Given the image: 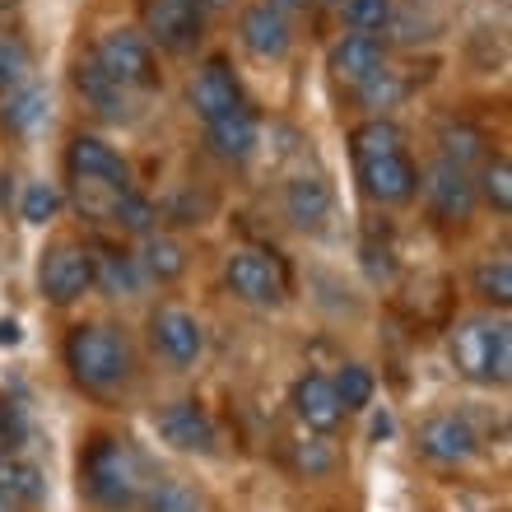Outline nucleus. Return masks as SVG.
I'll return each instance as SVG.
<instances>
[{
  "label": "nucleus",
  "mask_w": 512,
  "mask_h": 512,
  "mask_svg": "<svg viewBox=\"0 0 512 512\" xmlns=\"http://www.w3.org/2000/svg\"><path fill=\"white\" fill-rule=\"evenodd\" d=\"M47 117H52V98H47V89H38V84H24V89H14V94L0 98V126L10 135L42 131Z\"/></svg>",
  "instance_id": "22"
},
{
  "label": "nucleus",
  "mask_w": 512,
  "mask_h": 512,
  "mask_svg": "<svg viewBox=\"0 0 512 512\" xmlns=\"http://www.w3.org/2000/svg\"><path fill=\"white\" fill-rule=\"evenodd\" d=\"M75 89H80L84 103H89L98 117H108V122H126L131 108H135V98H140V94H131V89H122V84L112 80L94 56H84L80 66H75Z\"/></svg>",
  "instance_id": "18"
},
{
  "label": "nucleus",
  "mask_w": 512,
  "mask_h": 512,
  "mask_svg": "<svg viewBox=\"0 0 512 512\" xmlns=\"http://www.w3.org/2000/svg\"><path fill=\"white\" fill-rule=\"evenodd\" d=\"M238 33H243V47L261 61H280L289 56V42H294V28H289V14L270 10V5H247L243 19H238Z\"/></svg>",
  "instance_id": "17"
},
{
  "label": "nucleus",
  "mask_w": 512,
  "mask_h": 512,
  "mask_svg": "<svg viewBox=\"0 0 512 512\" xmlns=\"http://www.w3.org/2000/svg\"><path fill=\"white\" fill-rule=\"evenodd\" d=\"M224 284H229L233 298H243V303H256V308H275L284 294H289V275L284 266L275 261L270 252H233L224 261Z\"/></svg>",
  "instance_id": "7"
},
{
  "label": "nucleus",
  "mask_w": 512,
  "mask_h": 512,
  "mask_svg": "<svg viewBox=\"0 0 512 512\" xmlns=\"http://www.w3.org/2000/svg\"><path fill=\"white\" fill-rule=\"evenodd\" d=\"M154 219H159L154 201L140 196V191H126V196H117V205H112L108 224H117L122 233H140V238H149V233H154Z\"/></svg>",
  "instance_id": "29"
},
{
  "label": "nucleus",
  "mask_w": 512,
  "mask_h": 512,
  "mask_svg": "<svg viewBox=\"0 0 512 512\" xmlns=\"http://www.w3.org/2000/svg\"><path fill=\"white\" fill-rule=\"evenodd\" d=\"M294 466L308 475H326L331 466H336V452L322 443V438H303V443L294 447Z\"/></svg>",
  "instance_id": "37"
},
{
  "label": "nucleus",
  "mask_w": 512,
  "mask_h": 512,
  "mask_svg": "<svg viewBox=\"0 0 512 512\" xmlns=\"http://www.w3.org/2000/svg\"><path fill=\"white\" fill-rule=\"evenodd\" d=\"M61 215V191L52 187V182H33V187L24 191V219L28 224H47V219Z\"/></svg>",
  "instance_id": "35"
},
{
  "label": "nucleus",
  "mask_w": 512,
  "mask_h": 512,
  "mask_svg": "<svg viewBox=\"0 0 512 512\" xmlns=\"http://www.w3.org/2000/svg\"><path fill=\"white\" fill-rule=\"evenodd\" d=\"M140 508L145 512H205L201 494H196L187 480H177V475H159V480H149Z\"/></svg>",
  "instance_id": "26"
},
{
  "label": "nucleus",
  "mask_w": 512,
  "mask_h": 512,
  "mask_svg": "<svg viewBox=\"0 0 512 512\" xmlns=\"http://www.w3.org/2000/svg\"><path fill=\"white\" fill-rule=\"evenodd\" d=\"M261 5H270V10L289 14V10H303V5H308V0H261Z\"/></svg>",
  "instance_id": "39"
},
{
  "label": "nucleus",
  "mask_w": 512,
  "mask_h": 512,
  "mask_svg": "<svg viewBox=\"0 0 512 512\" xmlns=\"http://www.w3.org/2000/svg\"><path fill=\"white\" fill-rule=\"evenodd\" d=\"M0 494L14 499L19 508H38L47 499V475L24 457H0Z\"/></svg>",
  "instance_id": "24"
},
{
  "label": "nucleus",
  "mask_w": 512,
  "mask_h": 512,
  "mask_svg": "<svg viewBox=\"0 0 512 512\" xmlns=\"http://www.w3.org/2000/svg\"><path fill=\"white\" fill-rule=\"evenodd\" d=\"M66 368L75 387L94 391V396H112L122 391L135 373V354L126 336L108 322H80L66 336Z\"/></svg>",
  "instance_id": "2"
},
{
  "label": "nucleus",
  "mask_w": 512,
  "mask_h": 512,
  "mask_svg": "<svg viewBox=\"0 0 512 512\" xmlns=\"http://www.w3.org/2000/svg\"><path fill=\"white\" fill-rule=\"evenodd\" d=\"M89 56L131 94L159 89V56H154V47H149V38L140 28H112V33L98 38V47Z\"/></svg>",
  "instance_id": "5"
},
{
  "label": "nucleus",
  "mask_w": 512,
  "mask_h": 512,
  "mask_svg": "<svg viewBox=\"0 0 512 512\" xmlns=\"http://www.w3.org/2000/svg\"><path fill=\"white\" fill-rule=\"evenodd\" d=\"M149 466L126 438L98 433L94 443L84 447L80 457V489L89 494V503H98L103 512H131L140 508L149 489Z\"/></svg>",
  "instance_id": "1"
},
{
  "label": "nucleus",
  "mask_w": 512,
  "mask_h": 512,
  "mask_svg": "<svg viewBox=\"0 0 512 512\" xmlns=\"http://www.w3.org/2000/svg\"><path fill=\"white\" fill-rule=\"evenodd\" d=\"M66 173L75 182V205L89 219H108L117 196L131 191V168L108 140L98 135H75L66 149Z\"/></svg>",
  "instance_id": "3"
},
{
  "label": "nucleus",
  "mask_w": 512,
  "mask_h": 512,
  "mask_svg": "<svg viewBox=\"0 0 512 512\" xmlns=\"http://www.w3.org/2000/svg\"><path fill=\"white\" fill-rule=\"evenodd\" d=\"M419 452L433 466H466L480 452V433H475V424L466 415H433L419 429Z\"/></svg>",
  "instance_id": "12"
},
{
  "label": "nucleus",
  "mask_w": 512,
  "mask_h": 512,
  "mask_svg": "<svg viewBox=\"0 0 512 512\" xmlns=\"http://www.w3.org/2000/svg\"><path fill=\"white\" fill-rule=\"evenodd\" d=\"M24 433H28L24 410H19L10 396H0V457H14L19 443H24Z\"/></svg>",
  "instance_id": "36"
},
{
  "label": "nucleus",
  "mask_w": 512,
  "mask_h": 512,
  "mask_svg": "<svg viewBox=\"0 0 512 512\" xmlns=\"http://www.w3.org/2000/svg\"><path fill=\"white\" fill-rule=\"evenodd\" d=\"M331 387H336L340 405H345V415H350V410H364V405H373V391H378V382H373V373H368L364 364H340V373L331 378Z\"/></svg>",
  "instance_id": "32"
},
{
  "label": "nucleus",
  "mask_w": 512,
  "mask_h": 512,
  "mask_svg": "<svg viewBox=\"0 0 512 512\" xmlns=\"http://www.w3.org/2000/svg\"><path fill=\"white\" fill-rule=\"evenodd\" d=\"M145 38L149 47L173 56L196 52V42L205 38V10L191 0H145Z\"/></svg>",
  "instance_id": "8"
},
{
  "label": "nucleus",
  "mask_w": 512,
  "mask_h": 512,
  "mask_svg": "<svg viewBox=\"0 0 512 512\" xmlns=\"http://www.w3.org/2000/svg\"><path fill=\"white\" fill-rule=\"evenodd\" d=\"M89 256H94V289H103L108 298H135L145 289V270H140V261L131 252L98 243L89 247Z\"/></svg>",
  "instance_id": "20"
},
{
  "label": "nucleus",
  "mask_w": 512,
  "mask_h": 512,
  "mask_svg": "<svg viewBox=\"0 0 512 512\" xmlns=\"http://www.w3.org/2000/svg\"><path fill=\"white\" fill-rule=\"evenodd\" d=\"M350 145H354V163L382 159V154H405V131L396 122H387V117H373V122L354 126Z\"/></svg>",
  "instance_id": "25"
},
{
  "label": "nucleus",
  "mask_w": 512,
  "mask_h": 512,
  "mask_svg": "<svg viewBox=\"0 0 512 512\" xmlns=\"http://www.w3.org/2000/svg\"><path fill=\"white\" fill-rule=\"evenodd\" d=\"M233 108H243V84H238V75H233L224 56H210L196 70V80H191V112L201 122H215V117H224Z\"/></svg>",
  "instance_id": "14"
},
{
  "label": "nucleus",
  "mask_w": 512,
  "mask_h": 512,
  "mask_svg": "<svg viewBox=\"0 0 512 512\" xmlns=\"http://www.w3.org/2000/svg\"><path fill=\"white\" fill-rule=\"evenodd\" d=\"M359 168V187L368 201L378 205H405L415 201L419 191V168L410 163V154H382V159H364Z\"/></svg>",
  "instance_id": "13"
},
{
  "label": "nucleus",
  "mask_w": 512,
  "mask_h": 512,
  "mask_svg": "<svg viewBox=\"0 0 512 512\" xmlns=\"http://www.w3.org/2000/svg\"><path fill=\"white\" fill-rule=\"evenodd\" d=\"M317 5H345V0H317Z\"/></svg>",
  "instance_id": "42"
},
{
  "label": "nucleus",
  "mask_w": 512,
  "mask_h": 512,
  "mask_svg": "<svg viewBox=\"0 0 512 512\" xmlns=\"http://www.w3.org/2000/svg\"><path fill=\"white\" fill-rule=\"evenodd\" d=\"M475 196L494 210V215H512V163L503 159H485L480 177H475Z\"/></svg>",
  "instance_id": "28"
},
{
  "label": "nucleus",
  "mask_w": 512,
  "mask_h": 512,
  "mask_svg": "<svg viewBox=\"0 0 512 512\" xmlns=\"http://www.w3.org/2000/svg\"><path fill=\"white\" fill-rule=\"evenodd\" d=\"M191 5H201V10L210 14V10H219V5H229V0H191Z\"/></svg>",
  "instance_id": "40"
},
{
  "label": "nucleus",
  "mask_w": 512,
  "mask_h": 512,
  "mask_svg": "<svg viewBox=\"0 0 512 512\" xmlns=\"http://www.w3.org/2000/svg\"><path fill=\"white\" fill-rule=\"evenodd\" d=\"M33 84V52L19 33H0V98Z\"/></svg>",
  "instance_id": "27"
},
{
  "label": "nucleus",
  "mask_w": 512,
  "mask_h": 512,
  "mask_svg": "<svg viewBox=\"0 0 512 512\" xmlns=\"http://www.w3.org/2000/svg\"><path fill=\"white\" fill-rule=\"evenodd\" d=\"M424 201H429L433 219H443V224H466L475 215V177L466 168L447 159H433L429 173H424Z\"/></svg>",
  "instance_id": "10"
},
{
  "label": "nucleus",
  "mask_w": 512,
  "mask_h": 512,
  "mask_svg": "<svg viewBox=\"0 0 512 512\" xmlns=\"http://www.w3.org/2000/svg\"><path fill=\"white\" fill-rule=\"evenodd\" d=\"M452 364L475 387H508L512 378V331L503 317H466L452 331Z\"/></svg>",
  "instance_id": "4"
},
{
  "label": "nucleus",
  "mask_w": 512,
  "mask_h": 512,
  "mask_svg": "<svg viewBox=\"0 0 512 512\" xmlns=\"http://www.w3.org/2000/svg\"><path fill=\"white\" fill-rule=\"evenodd\" d=\"M154 429L173 452H191V457H210L219 443V429L210 410L201 401H173L154 415Z\"/></svg>",
  "instance_id": "9"
},
{
  "label": "nucleus",
  "mask_w": 512,
  "mask_h": 512,
  "mask_svg": "<svg viewBox=\"0 0 512 512\" xmlns=\"http://www.w3.org/2000/svg\"><path fill=\"white\" fill-rule=\"evenodd\" d=\"M0 512H24V508H19L14 499H5V494H0Z\"/></svg>",
  "instance_id": "41"
},
{
  "label": "nucleus",
  "mask_w": 512,
  "mask_h": 512,
  "mask_svg": "<svg viewBox=\"0 0 512 512\" xmlns=\"http://www.w3.org/2000/svg\"><path fill=\"white\" fill-rule=\"evenodd\" d=\"M205 145H210V154L224 163H247L256 154V145H261V122H256V112L247 108H233L224 112V117H215V122H205Z\"/></svg>",
  "instance_id": "15"
},
{
  "label": "nucleus",
  "mask_w": 512,
  "mask_h": 512,
  "mask_svg": "<svg viewBox=\"0 0 512 512\" xmlns=\"http://www.w3.org/2000/svg\"><path fill=\"white\" fill-rule=\"evenodd\" d=\"M387 66V42L382 38H368V33H345V38L331 47V75L345 84H359L368 80V75H378V70Z\"/></svg>",
  "instance_id": "19"
},
{
  "label": "nucleus",
  "mask_w": 512,
  "mask_h": 512,
  "mask_svg": "<svg viewBox=\"0 0 512 512\" xmlns=\"http://www.w3.org/2000/svg\"><path fill=\"white\" fill-rule=\"evenodd\" d=\"M38 289L56 308L80 303V298L94 289V256H89V247H80V243L47 247V252H42V266H38Z\"/></svg>",
  "instance_id": "6"
},
{
  "label": "nucleus",
  "mask_w": 512,
  "mask_h": 512,
  "mask_svg": "<svg viewBox=\"0 0 512 512\" xmlns=\"http://www.w3.org/2000/svg\"><path fill=\"white\" fill-rule=\"evenodd\" d=\"M284 215L303 233L326 229V219H331V187H326L322 177H308V173L294 177V182L284 187Z\"/></svg>",
  "instance_id": "21"
},
{
  "label": "nucleus",
  "mask_w": 512,
  "mask_h": 512,
  "mask_svg": "<svg viewBox=\"0 0 512 512\" xmlns=\"http://www.w3.org/2000/svg\"><path fill=\"white\" fill-rule=\"evenodd\" d=\"M391 14H396L391 0H345V24H350L354 33H368V38H382V33H387Z\"/></svg>",
  "instance_id": "33"
},
{
  "label": "nucleus",
  "mask_w": 512,
  "mask_h": 512,
  "mask_svg": "<svg viewBox=\"0 0 512 512\" xmlns=\"http://www.w3.org/2000/svg\"><path fill=\"white\" fill-rule=\"evenodd\" d=\"M438 159L457 163V168L471 173V163H485V135L475 131V126H466V122L447 126L443 131V154H438Z\"/></svg>",
  "instance_id": "30"
},
{
  "label": "nucleus",
  "mask_w": 512,
  "mask_h": 512,
  "mask_svg": "<svg viewBox=\"0 0 512 512\" xmlns=\"http://www.w3.org/2000/svg\"><path fill=\"white\" fill-rule=\"evenodd\" d=\"M149 340L173 368H191L205 354V326L187 308H159L149 317Z\"/></svg>",
  "instance_id": "11"
},
{
  "label": "nucleus",
  "mask_w": 512,
  "mask_h": 512,
  "mask_svg": "<svg viewBox=\"0 0 512 512\" xmlns=\"http://www.w3.org/2000/svg\"><path fill=\"white\" fill-rule=\"evenodd\" d=\"M289 405L312 433H336L345 424V405H340L331 378H322V373H303L289 391Z\"/></svg>",
  "instance_id": "16"
},
{
  "label": "nucleus",
  "mask_w": 512,
  "mask_h": 512,
  "mask_svg": "<svg viewBox=\"0 0 512 512\" xmlns=\"http://www.w3.org/2000/svg\"><path fill=\"white\" fill-rule=\"evenodd\" d=\"M19 340H24L19 322H14V317H0V345H19Z\"/></svg>",
  "instance_id": "38"
},
{
  "label": "nucleus",
  "mask_w": 512,
  "mask_h": 512,
  "mask_svg": "<svg viewBox=\"0 0 512 512\" xmlns=\"http://www.w3.org/2000/svg\"><path fill=\"white\" fill-rule=\"evenodd\" d=\"M401 98H405V80L396 75V70H387V66H382L378 75H368V80L359 84V103H364V108H373V112L396 108Z\"/></svg>",
  "instance_id": "34"
},
{
  "label": "nucleus",
  "mask_w": 512,
  "mask_h": 512,
  "mask_svg": "<svg viewBox=\"0 0 512 512\" xmlns=\"http://www.w3.org/2000/svg\"><path fill=\"white\" fill-rule=\"evenodd\" d=\"M475 294L494 303V308H508L512 303V261L508 256H494V261H480L475 266Z\"/></svg>",
  "instance_id": "31"
},
{
  "label": "nucleus",
  "mask_w": 512,
  "mask_h": 512,
  "mask_svg": "<svg viewBox=\"0 0 512 512\" xmlns=\"http://www.w3.org/2000/svg\"><path fill=\"white\" fill-rule=\"evenodd\" d=\"M140 270H145V280H159V284H173L182 280V270H187V247L168 238V233H149L145 243H140Z\"/></svg>",
  "instance_id": "23"
}]
</instances>
